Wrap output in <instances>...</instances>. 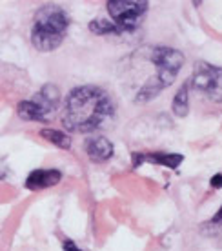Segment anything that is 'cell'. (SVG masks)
Wrapping results in <instances>:
<instances>
[{
	"label": "cell",
	"mask_w": 222,
	"mask_h": 251,
	"mask_svg": "<svg viewBox=\"0 0 222 251\" xmlns=\"http://www.w3.org/2000/svg\"><path fill=\"white\" fill-rule=\"evenodd\" d=\"M115 113L108 91L99 86H78L71 89L62 109V124L71 133H91L106 124Z\"/></svg>",
	"instance_id": "obj_1"
},
{
	"label": "cell",
	"mask_w": 222,
	"mask_h": 251,
	"mask_svg": "<svg viewBox=\"0 0 222 251\" xmlns=\"http://www.w3.org/2000/svg\"><path fill=\"white\" fill-rule=\"evenodd\" d=\"M148 58L155 64V75L142 84L135 95V102H149L172 86L180 69L184 68L186 57L182 51L168 46H155L148 50Z\"/></svg>",
	"instance_id": "obj_2"
},
{
	"label": "cell",
	"mask_w": 222,
	"mask_h": 251,
	"mask_svg": "<svg viewBox=\"0 0 222 251\" xmlns=\"http://www.w3.org/2000/svg\"><path fill=\"white\" fill-rule=\"evenodd\" d=\"M70 29V17L60 6L48 4L35 15L31 27V44L42 53H51L60 48Z\"/></svg>",
	"instance_id": "obj_3"
},
{
	"label": "cell",
	"mask_w": 222,
	"mask_h": 251,
	"mask_svg": "<svg viewBox=\"0 0 222 251\" xmlns=\"http://www.w3.org/2000/svg\"><path fill=\"white\" fill-rule=\"evenodd\" d=\"M58 104H60V91H58V88L55 84H46L33 99L19 102L17 113H19V117L22 120L48 122V119L58 109Z\"/></svg>",
	"instance_id": "obj_4"
},
{
	"label": "cell",
	"mask_w": 222,
	"mask_h": 251,
	"mask_svg": "<svg viewBox=\"0 0 222 251\" xmlns=\"http://www.w3.org/2000/svg\"><path fill=\"white\" fill-rule=\"evenodd\" d=\"M108 15L119 35L133 33L146 17L149 4L146 0H109Z\"/></svg>",
	"instance_id": "obj_5"
},
{
	"label": "cell",
	"mask_w": 222,
	"mask_h": 251,
	"mask_svg": "<svg viewBox=\"0 0 222 251\" xmlns=\"http://www.w3.org/2000/svg\"><path fill=\"white\" fill-rule=\"evenodd\" d=\"M190 89H195L211 102L222 104V68L210 62H197L188 78Z\"/></svg>",
	"instance_id": "obj_6"
},
{
	"label": "cell",
	"mask_w": 222,
	"mask_h": 251,
	"mask_svg": "<svg viewBox=\"0 0 222 251\" xmlns=\"http://www.w3.org/2000/svg\"><path fill=\"white\" fill-rule=\"evenodd\" d=\"M184 160L182 153H164V151H135L131 155V166L133 170H139L142 164H155V166H162V168H170V170H177L178 166Z\"/></svg>",
	"instance_id": "obj_7"
},
{
	"label": "cell",
	"mask_w": 222,
	"mask_h": 251,
	"mask_svg": "<svg viewBox=\"0 0 222 251\" xmlns=\"http://www.w3.org/2000/svg\"><path fill=\"white\" fill-rule=\"evenodd\" d=\"M62 180V171L55 168H40L31 171L25 178V188L31 191H40L46 188H53Z\"/></svg>",
	"instance_id": "obj_8"
},
{
	"label": "cell",
	"mask_w": 222,
	"mask_h": 251,
	"mask_svg": "<svg viewBox=\"0 0 222 251\" xmlns=\"http://www.w3.org/2000/svg\"><path fill=\"white\" fill-rule=\"evenodd\" d=\"M84 150H86V153H88L89 160L95 164L108 162L115 153V148H113V144H111V140L106 137L88 138V140L84 142Z\"/></svg>",
	"instance_id": "obj_9"
},
{
	"label": "cell",
	"mask_w": 222,
	"mask_h": 251,
	"mask_svg": "<svg viewBox=\"0 0 222 251\" xmlns=\"http://www.w3.org/2000/svg\"><path fill=\"white\" fill-rule=\"evenodd\" d=\"M172 111L178 119H184L186 115L190 113V84L188 82H184L173 97Z\"/></svg>",
	"instance_id": "obj_10"
},
{
	"label": "cell",
	"mask_w": 222,
	"mask_h": 251,
	"mask_svg": "<svg viewBox=\"0 0 222 251\" xmlns=\"http://www.w3.org/2000/svg\"><path fill=\"white\" fill-rule=\"evenodd\" d=\"M40 137L46 138L51 144H55L57 148H60V150H70L71 148V137L68 133L60 131V129L44 127V129H40Z\"/></svg>",
	"instance_id": "obj_11"
},
{
	"label": "cell",
	"mask_w": 222,
	"mask_h": 251,
	"mask_svg": "<svg viewBox=\"0 0 222 251\" xmlns=\"http://www.w3.org/2000/svg\"><path fill=\"white\" fill-rule=\"evenodd\" d=\"M89 31H93L95 35H119L117 27L111 24V20H93L89 24Z\"/></svg>",
	"instance_id": "obj_12"
},
{
	"label": "cell",
	"mask_w": 222,
	"mask_h": 251,
	"mask_svg": "<svg viewBox=\"0 0 222 251\" xmlns=\"http://www.w3.org/2000/svg\"><path fill=\"white\" fill-rule=\"evenodd\" d=\"M202 229L204 233H210V235H213V233H219L222 231V206L221 209L215 213V217L210 220V222H206V224H202Z\"/></svg>",
	"instance_id": "obj_13"
},
{
	"label": "cell",
	"mask_w": 222,
	"mask_h": 251,
	"mask_svg": "<svg viewBox=\"0 0 222 251\" xmlns=\"http://www.w3.org/2000/svg\"><path fill=\"white\" fill-rule=\"evenodd\" d=\"M62 250L64 251H84V250H80L78 246L73 242V240H70V239H64L62 240Z\"/></svg>",
	"instance_id": "obj_14"
},
{
	"label": "cell",
	"mask_w": 222,
	"mask_h": 251,
	"mask_svg": "<svg viewBox=\"0 0 222 251\" xmlns=\"http://www.w3.org/2000/svg\"><path fill=\"white\" fill-rule=\"evenodd\" d=\"M211 188L213 189L222 188V173H217V175L211 176Z\"/></svg>",
	"instance_id": "obj_15"
}]
</instances>
